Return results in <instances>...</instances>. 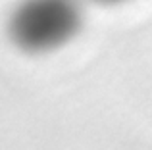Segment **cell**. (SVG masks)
<instances>
[{
	"label": "cell",
	"mask_w": 152,
	"mask_h": 150,
	"mask_svg": "<svg viewBox=\"0 0 152 150\" xmlns=\"http://www.w3.org/2000/svg\"><path fill=\"white\" fill-rule=\"evenodd\" d=\"M85 21L81 0H19L8 15L12 44L27 54H48L79 35Z\"/></svg>",
	"instance_id": "1"
},
{
	"label": "cell",
	"mask_w": 152,
	"mask_h": 150,
	"mask_svg": "<svg viewBox=\"0 0 152 150\" xmlns=\"http://www.w3.org/2000/svg\"><path fill=\"white\" fill-rule=\"evenodd\" d=\"M96 4H119V2H125V0H93Z\"/></svg>",
	"instance_id": "2"
}]
</instances>
